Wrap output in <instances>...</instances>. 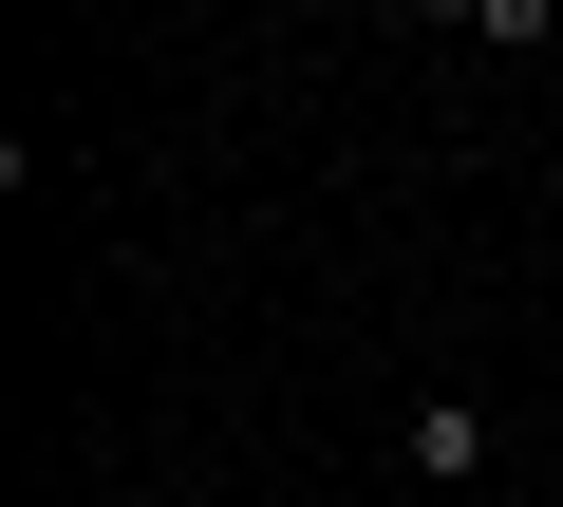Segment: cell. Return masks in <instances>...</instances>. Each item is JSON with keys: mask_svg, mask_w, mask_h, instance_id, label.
I'll return each instance as SVG.
<instances>
[{"mask_svg": "<svg viewBox=\"0 0 563 507\" xmlns=\"http://www.w3.org/2000/svg\"><path fill=\"white\" fill-rule=\"evenodd\" d=\"M488 451H507V432H488L470 395H413V414H395V470H413L432 507H488Z\"/></svg>", "mask_w": 563, "mask_h": 507, "instance_id": "obj_1", "label": "cell"}, {"mask_svg": "<svg viewBox=\"0 0 563 507\" xmlns=\"http://www.w3.org/2000/svg\"><path fill=\"white\" fill-rule=\"evenodd\" d=\"M413 38H470V57H544L563 38V0H395Z\"/></svg>", "mask_w": 563, "mask_h": 507, "instance_id": "obj_2", "label": "cell"}]
</instances>
